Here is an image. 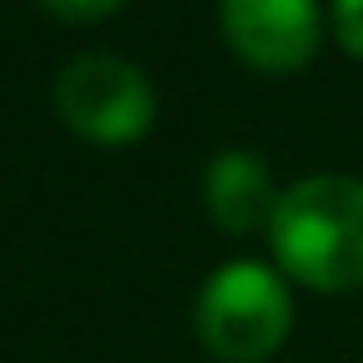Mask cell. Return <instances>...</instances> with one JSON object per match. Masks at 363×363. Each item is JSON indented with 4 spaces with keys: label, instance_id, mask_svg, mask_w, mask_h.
Returning <instances> with one entry per match:
<instances>
[{
    "label": "cell",
    "instance_id": "6da1fadb",
    "mask_svg": "<svg viewBox=\"0 0 363 363\" xmlns=\"http://www.w3.org/2000/svg\"><path fill=\"white\" fill-rule=\"evenodd\" d=\"M269 244L284 274L313 289L363 284V179L308 174L279 194Z\"/></svg>",
    "mask_w": 363,
    "mask_h": 363
},
{
    "label": "cell",
    "instance_id": "7a4b0ae2",
    "mask_svg": "<svg viewBox=\"0 0 363 363\" xmlns=\"http://www.w3.org/2000/svg\"><path fill=\"white\" fill-rule=\"evenodd\" d=\"M294 323L289 284L264 259H224L194 294V328L209 353L229 363L269 358Z\"/></svg>",
    "mask_w": 363,
    "mask_h": 363
},
{
    "label": "cell",
    "instance_id": "3957f363",
    "mask_svg": "<svg viewBox=\"0 0 363 363\" xmlns=\"http://www.w3.org/2000/svg\"><path fill=\"white\" fill-rule=\"evenodd\" d=\"M55 105L65 125L95 145H125L155 125L150 75L115 50H85L65 60V70L55 75Z\"/></svg>",
    "mask_w": 363,
    "mask_h": 363
},
{
    "label": "cell",
    "instance_id": "277c9868",
    "mask_svg": "<svg viewBox=\"0 0 363 363\" xmlns=\"http://www.w3.org/2000/svg\"><path fill=\"white\" fill-rule=\"evenodd\" d=\"M224 40L259 70H298L318 50V0H219Z\"/></svg>",
    "mask_w": 363,
    "mask_h": 363
},
{
    "label": "cell",
    "instance_id": "5b68a950",
    "mask_svg": "<svg viewBox=\"0 0 363 363\" xmlns=\"http://www.w3.org/2000/svg\"><path fill=\"white\" fill-rule=\"evenodd\" d=\"M279 194L284 189H274V174L254 150H219L204 169V204L234 234L269 229V219L279 209Z\"/></svg>",
    "mask_w": 363,
    "mask_h": 363
},
{
    "label": "cell",
    "instance_id": "8992f818",
    "mask_svg": "<svg viewBox=\"0 0 363 363\" xmlns=\"http://www.w3.org/2000/svg\"><path fill=\"white\" fill-rule=\"evenodd\" d=\"M333 30L348 55H363V0H333Z\"/></svg>",
    "mask_w": 363,
    "mask_h": 363
},
{
    "label": "cell",
    "instance_id": "52a82bcc",
    "mask_svg": "<svg viewBox=\"0 0 363 363\" xmlns=\"http://www.w3.org/2000/svg\"><path fill=\"white\" fill-rule=\"evenodd\" d=\"M45 11H55L60 21H100L110 11H120L125 0H40Z\"/></svg>",
    "mask_w": 363,
    "mask_h": 363
}]
</instances>
